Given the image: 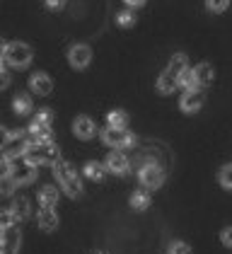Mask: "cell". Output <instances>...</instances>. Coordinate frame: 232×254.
Returning a JSON list of instances; mask_svg holds the SVG:
<instances>
[{
	"mask_svg": "<svg viewBox=\"0 0 232 254\" xmlns=\"http://www.w3.org/2000/svg\"><path fill=\"white\" fill-rule=\"evenodd\" d=\"M107 124H109L112 128H126V126H128V114L121 112V109H114V112L107 114Z\"/></svg>",
	"mask_w": 232,
	"mask_h": 254,
	"instance_id": "cell-21",
	"label": "cell"
},
{
	"mask_svg": "<svg viewBox=\"0 0 232 254\" xmlns=\"http://www.w3.org/2000/svg\"><path fill=\"white\" fill-rule=\"evenodd\" d=\"M65 2H68V0H46V7H49V10H63Z\"/></svg>",
	"mask_w": 232,
	"mask_h": 254,
	"instance_id": "cell-33",
	"label": "cell"
},
{
	"mask_svg": "<svg viewBox=\"0 0 232 254\" xmlns=\"http://www.w3.org/2000/svg\"><path fill=\"white\" fill-rule=\"evenodd\" d=\"M220 240H223V245H225V247H232V225L230 228H225V230L220 233Z\"/></svg>",
	"mask_w": 232,
	"mask_h": 254,
	"instance_id": "cell-32",
	"label": "cell"
},
{
	"mask_svg": "<svg viewBox=\"0 0 232 254\" xmlns=\"http://www.w3.org/2000/svg\"><path fill=\"white\" fill-rule=\"evenodd\" d=\"M167 254H191V247L186 242H181V240H174L167 247Z\"/></svg>",
	"mask_w": 232,
	"mask_h": 254,
	"instance_id": "cell-29",
	"label": "cell"
},
{
	"mask_svg": "<svg viewBox=\"0 0 232 254\" xmlns=\"http://www.w3.org/2000/svg\"><path fill=\"white\" fill-rule=\"evenodd\" d=\"M12 211H15V215H17V220H27V218H29V213H32V208H29V198H27V196H19V198H15Z\"/></svg>",
	"mask_w": 232,
	"mask_h": 254,
	"instance_id": "cell-22",
	"label": "cell"
},
{
	"mask_svg": "<svg viewBox=\"0 0 232 254\" xmlns=\"http://www.w3.org/2000/svg\"><path fill=\"white\" fill-rule=\"evenodd\" d=\"M37 223L39 228L44 230V233H51V230H56L58 228V215L54 208H46V206H41L37 213Z\"/></svg>",
	"mask_w": 232,
	"mask_h": 254,
	"instance_id": "cell-14",
	"label": "cell"
},
{
	"mask_svg": "<svg viewBox=\"0 0 232 254\" xmlns=\"http://www.w3.org/2000/svg\"><path fill=\"white\" fill-rule=\"evenodd\" d=\"M29 90L39 95V97H46V95H51V90H54V82L51 78L46 75V73H34L32 78H29Z\"/></svg>",
	"mask_w": 232,
	"mask_h": 254,
	"instance_id": "cell-13",
	"label": "cell"
},
{
	"mask_svg": "<svg viewBox=\"0 0 232 254\" xmlns=\"http://www.w3.org/2000/svg\"><path fill=\"white\" fill-rule=\"evenodd\" d=\"M102 140L109 145V148H133L135 145V136L128 133L126 128H112L107 126L102 131Z\"/></svg>",
	"mask_w": 232,
	"mask_h": 254,
	"instance_id": "cell-7",
	"label": "cell"
},
{
	"mask_svg": "<svg viewBox=\"0 0 232 254\" xmlns=\"http://www.w3.org/2000/svg\"><path fill=\"white\" fill-rule=\"evenodd\" d=\"M12 109H15V114H17V117H27V114H32V109H34L32 97H29V95H17V97L12 99Z\"/></svg>",
	"mask_w": 232,
	"mask_h": 254,
	"instance_id": "cell-18",
	"label": "cell"
},
{
	"mask_svg": "<svg viewBox=\"0 0 232 254\" xmlns=\"http://www.w3.org/2000/svg\"><path fill=\"white\" fill-rule=\"evenodd\" d=\"M0 242H2V254H17L19 252V242H22V233L17 225L0 230Z\"/></svg>",
	"mask_w": 232,
	"mask_h": 254,
	"instance_id": "cell-11",
	"label": "cell"
},
{
	"mask_svg": "<svg viewBox=\"0 0 232 254\" xmlns=\"http://www.w3.org/2000/svg\"><path fill=\"white\" fill-rule=\"evenodd\" d=\"M34 59V51L29 44L24 41H10L7 44V54H5V63L12 68H27Z\"/></svg>",
	"mask_w": 232,
	"mask_h": 254,
	"instance_id": "cell-5",
	"label": "cell"
},
{
	"mask_svg": "<svg viewBox=\"0 0 232 254\" xmlns=\"http://www.w3.org/2000/svg\"><path fill=\"white\" fill-rule=\"evenodd\" d=\"M51 167H54V177L58 179V187H60L65 194L70 196V198L82 196V182H80V177H77V170L68 160H56Z\"/></svg>",
	"mask_w": 232,
	"mask_h": 254,
	"instance_id": "cell-1",
	"label": "cell"
},
{
	"mask_svg": "<svg viewBox=\"0 0 232 254\" xmlns=\"http://www.w3.org/2000/svg\"><path fill=\"white\" fill-rule=\"evenodd\" d=\"M7 175L17 182V187H22V184H32V182L37 179V165H32L24 155L15 157V160L7 162Z\"/></svg>",
	"mask_w": 232,
	"mask_h": 254,
	"instance_id": "cell-4",
	"label": "cell"
},
{
	"mask_svg": "<svg viewBox=\"0 0 232 254\" xmlns=\"http://www.w3.org/2000/svg\"><path fill=\"white\" fill-rule=\"evenodd\" d=\"M0 254H2V242H0Z\"/></svg>",
	"mask_w": 232,
	"mask_h": 254,
	"instance_id": "cell-37",
	"label": "cell"
},
{
	"mask_svg": "<svg viewBox=\"0 0 232 254\" xmlns=\"http://www.w3.org/2000/svg\"><path fill=\"white\" fill-rule=\"evenodd\" d=\"M15 189H17V182H15L12 177L7 175V172L0 175V196H12Z\"/></svg>",
	"mask_w": 232,
	"mask_h": 254,
	"instance_id": "cell-24",
	"label": "cell"
},
{
	"mask_svg": "<svg viewBox=\"0 0 232 254\" xmlns=\"http://www.w3.org/2000/svg\"><path fill=\"white\" fill-rule=\"evenodd\" d=\"M99 254H104V252H99Z\"/></svg>",
	"mask_w": 232,
	"mask_h": 254,
	"instance_id": "cell-38",
	"label": "cell"
},
{
	"mask_svg": "<svg viewBox=\"0 0 232 254\" xmlns=\"http://www.w3.org/2000/svg\"><path fill=\"white\" fill-rule=\"evenodd\" d=\"M7 138H10V131H7V128H2V126H0V150H2V148H5V143H7Z\"/></svg>",
	"mask_w": 232,
	"mask_h": 254,
	"instance_id": "cell-34",
	"label": "cell"
},
{
	"mask_svg": "<svg viewBox=\"0 0 232 254\" xmlns=\"http://www.w3.org/2000/svg\"><path fill=\"white\" fill-rule=\"evenodd\" d=\"M73 133H75L80 140H92L97 136V126L90 117H77L73 121Z\"/></svg>",
	"mask_w": 232,
	"mask_h": 254,
	"instance_id": "cell-12",
	"label": "cell"
},
{
	"mask_svg": "<svg viewBox=\"0 0 232 254\" xmlns=\"http://www.w3.org/2000/svg\"><path fill=\"white\" fill-rule=\"evenodd\" d=\"M138 179H140V184L148 189V191H155V189H160L162 184H165V167L160 165V162H143V167H140V172H138Z\"/></svg>",
	"mask_w": 232,
	"mask_h": 254,
	"instance_id": "cell-6",
	"label": "cell"
},
{
	"mask_svg": "<svg viewBox=\"0 0 232 254\" xmlns=\"http://www.w3.org/2000/svg\"><path fill=\"white\" fill-rule=\"evenodd\" d=\"M10 70L5 68V63H0V90H5L7 85H10Z\"/></svg>",
	"mask_w": 232,
	"mask_h": 254,
	"instance_id": "cell-31",
	"label": "cell"
},
{
	"mask_svg": "<svg viewBox=\"0 0 232 254\" xmlns=\"http://www.w3.org/2000/svg\"><path fill=\"white\" fill-rule=\"evenodd\" d=\"M218 182H220V187H225V189H230L232 191V165L220 167V172H218Z\"/></svg>",
	"mask_w": 232,
	"mask_h": 254,
	"instance_id": "cell-27",
	"label": "cell"
},
{
	"mask_svg": "<svg viewBox=\"0 0 232 254\" xmlns=\"http://www.w3.org/2000/svg\"><path fill=\"white\" fill-rule=\"evenodd\" d=\"M203 102H206V95H203V90L198 87V90H186V92L181 95L179 107H181V112H186V114H196V112L203 107Z\"/></svg>",
	"mask_w": 232,
	"mask_h": 254,
	"instance_id": "cell-9",
	"label": "cell"
},
{
	"mask_svg": "<svg viewBox=\"0 0 232 254\" xmlns=\"http://www.w3.org/2000/svg\"><path fill=\"white\" fill-rule=\"evenodd\" d=\"M179 85H181L184 90H198V85H196V75H193V68H186V70L179 75Z\"/></svg>",
	"mask_w": 232,
	"mask_h": 254,
	"instance_id": "cell-26",
	"label": "cell"
},
{
	"mask_svg": "<svg viewBox=\"0 0 232 254\" xmlns=\"http://www.w3.org/2000/svg\"><path fill=\"white\" fill-rule=\"evenodd\" d=\"M12 225H17V215L12 208H0V230H7V228H12Z\"/></svg>",
	"mask_w": 232,
	"mask_h": 254,
	"instance_id": "cell-25",
	"label": "cell"
},
{
	"mask_svg": "<svg viewBox=\"0 0 232 254\" xmlns=\"http://www.w3.org/2000/svg\"><path fill=\"white\" fill-rule=\"evenodd\" d=\"M150 206V194H148V189L145 191H133L131 194V208L133 211H145Z\"/></svg>",
	"mask_w": 232,
	"mask_h": 254,
	"instance_id": "cell-23",
	"label": "cell"
},
{
	"mask_svg": "<svg viewBox=\"0 0 232 254\" xmlns=\"http://www.w3.org/2000/svg\"><path fill=\"white\" fill-rule=\"evenodd\" d=\"M176 85H179V78L172 75L170 70H165V73L157 78V92H160V95H170V92H174Z\"/></svg>",
	"mask_w": 232,
	"mask_h": 254,
	"instance_id": "cell-16",
	"label": "cell"
},
{
	"mask_svg": "<svg viewBox=\"0 0 232 254\" xmlns=\"http://www.w3.org/2000/svg\"><path fill=\"white\" fill-rule=\"evenodd\" d=\"M116 24H118V27H133L135 24V12H131V10L118 12V15H116Z\"/></svg>",
	"mask_w": 232,
	"mask_h": 254,
	"instance_id": "cell-28",
	"label": "cell"
},
{
	"mask_svg": "<svg viewBox=\"0 0 232 254\" xmlns=\"http://www.w3.org/2000/svg\"><path fill=\"white\" fill-rule=\"evenodd\" d=\"M107 172H109V170H107V165H102V162H95V160L85 165V175L90 177L92 182H102V179L107 177Z\"/></svg>",
	"mask_w": 232,
	"mask_h": 254,
	"instance_id": "cell-20",
	"label": "cell"
},
{
	"mask_svg": "<svg viewBox=\"0 0 232 254\" xmlns=\"http://www.w3.org/2000/svg\"><path fill=\"white\" fill-rule=\"evenodd\" d=\"M193 75H196V85H198V87H206V85L213 82L215 70H213L211 63H198V65L193 68Z\"/></svg>",
	"mask_w": 232,
	"mask_h": 254,
	"instance_id": "cell-15",
	"label": "cell"
},
{
	"mask_svg": "<svg viewBox=\"0 0 232 254\" xmlns=\"http://www.w3.org/2000/svg\"><path fill=\"white\" fill-rule=\"evenodd\" d=\"M5 54H7V44L0 39V63H5Z\"/></svg>",
	"mask_w": 232,
	"mask_h": 254,
	"instance_id": "cell-35",
	"label": "cell"
},
{
	"mask_svg": "<svg viewBox=\"0 0 232 254\" xmlns=\"http://www.w3.org/2000/svg\"><path fill=\"white\" fill-rule=\"evenodd\" d=\"M228 5H230V0H206V7L211 12H225Z\"/></svg>",
	"mask_w": 232,
	"mask_h": 254,
	"instance_id": "cell-30",
	"label": "cell"
},
{
	"mask_svg": "<svg viewBox=\"0 0 232 254\" xmlns=\"http://www.w3.org/2000/svg\"><path fill=\"white\" fill-rule=\"evenodd\" d=\"M29 145H32V133H29V128H27V131H12L10 138H7V143H5V148L0 150L5 165H7L10 160H15V157H22L27 150H29Z\"/></svg>",
	"mask_w": 232,
	"mask_h": 254,
	"instance_id": "cell-3",
	"label": "cell"
},
{
	"mask_svg": "<svg viewBox=\"0 0 232 254\" xmlns=\"http://www.w3.org/2000/svg\"><path fill=\"white\" fill-rule=\"evenodd\" d=\"M24 157L32 165H54L56 160H60V150L54 140H44V143H32L29 150L24 153Z\"/></svg>",
	"mask_w": 232,
	"mask_h": 254,
	"instance_id": "cell-2",
	"label": "cell"
},
{
	"mask_svg": "<svg viewBox=\"0 0 232 254\" xmlns=\"http://www.w3.org/2000/svg\"><path fill=\"white\" fill-rule=\"evenodd\" d=\"M56 203H58V189L56 187H41V189H39V206L54 208Z\"/></svg>",
	"mask_w": 232,
	"mask_h": 254,
	"instance_id": "cell-17",
	"label": "cell"
},
{
	"mask_svg": "<svg viewBox=\"0 0 232 254\" xmlns=\"http://www.w3.org/2000/svg\"><path fill=\"white\" fill-rule=\"evenodd\" d=\"M186 68H189V61H186L184 54H174L172 59H170V63H167V70H170L172 75H176V78H179Z\"/></svg>",
	"mask_w": 232,
	"mask_h": 254,
	"instance_id": "cell-19",
	"label": "cell"
},
{
	"mask_svg": "<svg viewBox=\"0 0 232 254\" xmlns=\"http://www.w3.org/2000/svg\"><path fill=\"white\" fill-rule=\"evenodd\" d=\"M90 61H92V49H90L87 44H75V46H70V51H68V63H70L75 70L87 68Z\"/></svg>",
	"mask_w": 232,
	"mask_h": 254,
	"instance_id": "cell-8",
	"label": "cell"
},
{
	"mask_svg": "<svg viewBox=\"0 0 232 254\" xmlns=\"http://www.w3.org/2000/svg\"><path fill=\"white\" fill-rule=\"evenodd\" d=\"M123 2H126L128 7H140V5H145L148 0H123Z\"/></svg>",
	"mask_w": 232,
	"mask_h": 254,
	"instance_id": "cell-36",
	"label": "cell"
},
{
	"mask_svg": "<svg viewBox=\"0 0 232 254\" xmlns=\"http://www.w3.org/2000/svg\"><path fill=\"white\" fill-rule=\"evenodd\" d=\"M107 170L112 172V175H118V177H123V175H128L131 172V160L123 155L121 150H114V153H109V157H107Z\"/></svg>",
	"mask_w": 232,
	"mask_h": 254,
	"instance_id": "cell-10",
	"label": "cell"
}]
</instances>
